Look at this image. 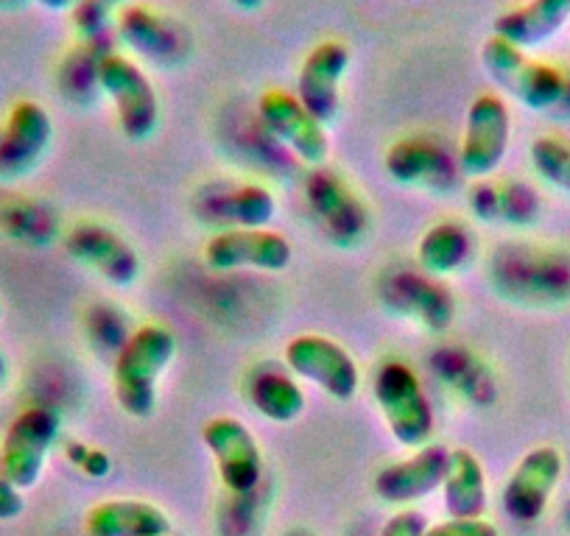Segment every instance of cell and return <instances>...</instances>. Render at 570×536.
Here are the masks:
<instances>
[{
    "mask_svg": "<svg viewBox=\"0 0 570 536\" xmlns=\"http://www.w3.org/2000/svg\"><path fill=\"white\" fill-rule=\"evenodd\" d=\"M498 297L525 308L570 302V251L546 244H501L490 257Z\"/></svg>",
    "mask_w": 570,
    "mask_h": 536,
    "instance_id": "1",
    "label": "cell"
},
{
    "mask_svg": "<svg viewBox=\"0 0 570 536\" xmlns=\"http://www.w3.org/2000/svg\"><path fill=\"white\" fill-rule=\"evenodd\" d=\"M177 358V336L163 325H140L112 358V391L120 411L149 419L157 411L160 380Z\"/></svg>",
    "mask_w": 570,
    "mask_h": 536,
    "instance_id": "2",
    "label": "cell"
},
{
    "mask_svg": "<svg viewBox=\"0 0 570 536\" xmlns=\"http://www.w3.org/2000/svg\"><path fill=\"white\" fill-rule=\"evenodd\" d=\"M481 64L503 92H509L531 112L557 109L568 96V79L562 70L548 62H537L529 53L509 46L495 34L487 37L481 46Z\"/></svg>",
    "mask_w": 570,
    "mask_h": 536,
    "instance_id": "3",
    "label": "cell"
},
{
    "mask_svg": "<svg viewBox=\"0 0 570 536\" xmlns=\"http://www.w3.org/2000/svg\"><path fill=\"white\" fill-rule=\"evenodd\" d=\"M372 391H375L377 411L397 445L411 447V450L431 445L436 428L434 408L428 403L425 388L409 364L403 360L381 364Z\"/></svg>",
    "mask_w": 570,
    "mask_h": 536,
    "instance_id": "4",
    "label": "cell"
},
{
    "mask_svg": "<svg viewBox=\"0 0 570 536\" xmlns=\"http://www.w3.org/2000/svg\"><path fill=\"white\" fill-rule=\"evenodd\" d=\"M98 90L112 101L118 129L131 143H146L160 129V98L149 73L124 53L109 51L98 64Z\"/></svg>",
    "mask_w": 570,
    "mask_h": 536,
    "instance_id": "5",
    "label": "cell"
},
{
    "mask_svg": "<svg viewBox=\"0 0 570 536\" xmlns=\"http://www.w3.org/2000/svg\"><path fill=\"white\" fill-rule=\"evenodd\" d=\"M305 205L316 227L336 249H358L372 229V210L358 190L331 168H314L305 182Z\"/></svg>",
    "mask_w": 570,
    "mask_h": 536,
    "instance_id": "6",
    "label": "cell"
},
{
    "mask_svg": "<svg viewBox=\"0 0 570 536\" xmlns=\"http://www.w3.org/2000/svg\"><path fill=\"white\" fill-rule=\"evenodd\" d=\"M377 299L392 316L411 321L428 332H445L456 319L451 288L425 271L392 268L377 280Z\"/></svg>",
    "mask_w": 570,
    "mask_h": 536,
    "instance_id": "7",
    "label": "cell"
},
{
    "mask_svg": "<svg viewBox=\"0 0 570 536\" xmlns=\"http://www.w3.org/2000/svg\"><path fill=\"white\" fill-rule=\"evenodd\" d=\"M512 146V112L495 92L473 98L464 118L462 143H459V171L473 179H490L503 166Z\"/></svg>",
    "mask_w": 570,
    "mask_h": 536,
    "instance_id": "8",
    "label": "cell"
},
{
    "mask_svg": "<svg viewBox=\"0 0 570 536\" xmlns=\"http://www.w3.org/2000/svg\"><path fill=\"white\" fill-rule=\"evenodd\" d=\"M59 414L48 406H29L12 419L0 441V464L18 489L40 484L48 456L59 441Z\"/></svg>",
    "mask_w": 570,
    "mask_h": 536,
    "instance_id": "9",
    "label": "cell"
},
{
    "mask_svg": "<svg viewBox=\"0 0 570 536\" xmlns=\"http://www.w3.org/2000/svg\"><path fill=\"white\" fill-rule=\"evenodd\" d=\"M285 366L294 377L308 380L338 403H347L358 394V364L342 344L322 332H303L285 344Z\"/></svg>",
    "mask_w": 570,
    "mask_h": 536,
    "instance_id": "10",
    "label": "cell"
},
{
    "mask_svg": "<svg viewBox=\"0 0 570 536\" xmlns=\"http://www.w3.org/2000/svg\"><path fill=\"white\" fill-rule=\"evenodd\" d=\"M257 115H261L263 129L285 149H292L297 160L311 168L325 166L331 157L327 126L316 120L294 92L277 90V87L266 90L257 98Z\"/></svg>",
    "mask_w": 570,
    "mask_h": 536,
    "instance_id": "11",
    "label": "cell"
},
{
    "mask_svg": "<svg viewBox=\"0 0 570 536\" xmlns=\"http://www.w3.org/2000/svg\"><path fill=\"white\" fill-rule=\"evenodd\" d=\"M205 266L227 275V271H266V275H279L292 266L294 246L285 235L274 229H218L205 244Z\"/></svg>",
    "mask_w": 570,
    "mask_h": 536,
    "instance_id": "12",
    "label": "cell"
},
{
    "mask_svg": "<svg viewBox=\"0 0 570 536\" xmlns=\"http://www.w3.org/2000/svg\"><path fill=\"white\" fill-rule=\"evenodd\" d=\"M53 143V120L42 103L23 98L0 123V182H18L40 168Z\"/></svg>",
    "mask_w": 570,
    "mask_h": 536,
    "instance_id": "13",
    "label": "cell"
},
{
    "mask_svg": "<svg viewBox=\"0 0 570 536\" xmlns=\"http://www.w3.org/2000/svg\"><path fill=\"white\" fill-rule=\"evenodd\" d=\"M65 251L73 262L115 288L135 286L142 271L135 246L101 221H81L65 235Z\"/></svg>",
    "mask_w": 570,
    "mask_h": 536,
    "instance_id": "14",
    "label": "cell"
},
{
    "mask_svg": "<svg viewBox=\"0 0 570 536\" xmlns=\"http://www.w3.org/2000/svg\"><path fill=\"white\" fill-rule=\"evenodd\" d=\"M564 473L562 453L553 445L531 447L507 478L501 492V506L509 519L520 525H531L548 512L553 492Z\"/></svg>",
    "mask_w": 570,
    "mask_h": 536,
    "instance_id": "15",
    "label": "cell"
},
{
    "mask_svg": "<svg viewBox=\"0 0 570 536\" xmlns=\"http://www.w3.org/2000/svg\"><path fill=\"white\" fill-rule=\"evenodd\" d=\"M202 441L216 464L218 480L233 495H249L263 478V453L255 434L235 417H213L202 428Z\"/></svg>",
    "mask_w": 570,
    "mask_h": 536,
    "instance_id": "16",
    "label": "cell"
},
{
    "mask_svg": "<svg viewBox=\"0 0 570 536\" xmlns=\"http://www.w3.org/2000/svg\"><path fill=\"white\" fill-rule=\"evenodd\" d=\"M115 31L120 42L131 48L137 57L157 68H177L190 53V34L174 18L142 3H126L115 14Z\"/></svg>",
    "mask_w": 570,
    "mask_h": 536,
    "instance_id": "17",
    "label": "cell"
},
{
    "mask_svg": "<svg viewBox=\"0 0 570 536\" xmlns=\"http://www.w3.org/2000/svg\"><path fill=\"white\" fill-rule=\"evenodd\" d=\"M383 171L400 188L448 193L459 182V162L425 135L394 140L383 155Z\"/></svg>",
    "mask_w": 570,
    "mask_h": 536,
    "instance_id": "18",
    "label": "cell"
},
{
    "mask_svg": "<svg viewBox=\"0 0 570 536\" xmlns=\"http://www.w3.org/2000/svg\"><path fill=\"white\" fill-rule=\"evenodd\" d=\"M350 48L338 40H325L308 51L297 73V92L305 109L331 126L342 109V81L350 70Z\"/></svg>",
    "mask_w": 570,
    "mask_h": 536,
    "instance_id": "19",
    "label": "cell"
},
{
    "mask_svg": "<svg viewBox=\"0 0 570 536\" xmlns=\"http://www.w3.org/2000/svg\"><path fill=\"white\" fill-rule=\"evenodd\" d=\"M451 450L445 445H425L411 453L403 461H394L383 467L372 480V489L389 506H409L442 489V480L448 475Z\"/></svg>",
    "mask_w": 570,
    "mask_h": 536,
    "instance_id": "20",
    "label": "cell"
},
{
    "mask_svg": "<svg viewBox=\"0 0 570 536\" xmlns=\"http://www.w3.org/2000/svg\"><path fill=\"white\" fill-rule=\"evenodd\" d=\"M473 218L492 227H534L540 218V196L520 179H479L468 193Z\"/></svg>",
    "mask_w": 570,
    "mask_h": 536,
    "instance_id": "21",
    "label": "cell"
},
{
    "mask_svg": "<svg viewBox=\"0 0 570 536\" xmlns=\"http://www.w3.org/2000/svg\"><path fill=\"white\" fill-rule=\"evenodd\" d=\"M199 216L218 229H263L277 216V199L266 185H224L199 201Z\"/></svg>",
    "mask_w": 570,
    "mask_h": 536,
    "instance_id": "22",
    "label": "cell"
},
{
    "mask_svg": "<svg viewBox=\"0 0 570 536\" xmlns=\"http://www.w3.org/2000/svg\"><path fill=\"white\" fill-rule=\"evenodd\" d=\"M85 530L90 536H171L174 523L157 503L112 497L87 512Z\"/></svg>",
    "mask_w": 570,
    "mask_h": 536,
    "instance_id": "23",
    "label": "cell"
},
{
    "mask_svg": "<svg viewBox=\"0 0 570 536\" xmlns=\"http://www.w3.org/2000/svg\"><path fill=\"white\" fill-rule=\"evenodd\" d=\"M564 23H570V0H525L492 20V34L529 53L553 40Z\"/></svg>",
    "mask_w": 570,
    "mask_h": 536,
    "instance_id": "24",
    "label": "cell"
},
{
    "mask_svg": "<svg viewBox=\"0 0 570 536\" xmlns=\"http://www.w3.org/2000/svg\"><path fill=\"white\" fill-rule=\"evenodd\" d=\"M0 235L23 249H48L59 238V216L37 196H0Z\"/></svg>",
    "mask_w": 570,
    "mask_h": 536,
    "instance_id": "25",
    "label": "cell"
},
{
    "mask_svg": "<svg viewBox=\"0 0 570 536\" xmlns=\"http://www.w3.org/2000/svg\"><path fill=\"white\" fill-rule=\"evenodd\" d=\"M475 257V238L462 221H436L416 244L420 271L431 277H451L464 271Z\"/></svg>",
    "mask_w": 570,
    "mask_h": 536,
    "instance_id": "26",
    "label": "cell"
},
{
    "mask_svg": "<svg viewBox=\"0 0 570 536\" xmlns=\"http://www.w3.org/2000/svg\"><path fill=\"white\" fill-rule=\"evenodd\" d=\"M442 500H445L448 517H484L487 503H490L487 469L468 447L451 450L448 475L442 480Z\"/></svg>",
    "mask_w": 570,
    "mask_h": 536,
    "instance_id": "27",
    "label": "cell"
},
{
    "mask_svg": "<svg viewBox=\"0 0 570 536\" xmlns=\"http://www.w3.org/2000/svg\"><path fill=\"white\" fill-rule=\"evenodd\" d=\"M249 399L252 408L261 414L263 419L274 425H288L294 419L303 417L305 411V391L292 371L274 369H257L249 380Z\"/></svg>",
    "mask_w": 570,
    "mask_h": 536,
    "instance_id": "28",
    "label": "cell"
},
{
    "mask_svg": "<svg viewBox=\"0 0 570 536\" xmlns=\"http://www.w3.org/2000/svg\"><path fill=\"white\" fill-rule=\"evenodd\" d=\"M434 366L445 383H451L462 397L473 399L475 406H490L492 380L479 358L468 349H445L434 355Z\"/></svg>",
    "mask_w": 570,
    "mask_h": 536,
    "instance_id": "29",
    "label": "cell"
},
{
    "mask_svg": "<svg viewBox=\"0 0 570 536\" xmlns=\"http://www.w3.org/2000/svg\"><path fill=\"white\" fill-rule=\"evenodd\" d=\"M107 53L109 48H104V40L79 42L59 68V92H65L70 101H90V92L98 90V64Z\"/></svg>",
    "mask_w": 570,
    "mask_h": 536,
    "instance_id": "30",
    "label": "cell"
},
{
    "mask_svg": "<svg viewBox=\"0 0 570 536\" xmlns=\"http://www.w3.org/2000/svg\"><path fill=\"white\" fill-rule=\"evenodd\" d=\"M531 171L559 193L570 196V143L542 135L529 146Z\"/></svg>",
    "mask_w": 570,
    "mask_h": 536,
    "instance_id": "31",
    "label": "cell"
},
{
    "mask_svg": "<svg viewBox=\"0 0 570 536\" xmlns=\"http://www.w3.org/2000/svg\"><path fill=\"white\" fill-rule=\"evenodd\" d=\"M85 330L87 341H90L98 353H107L112 355V358L120 353V347H124L131 336L124 314H120L118 308H112V305H96V308L87 310Z\"/></svg>",
    "mask_w": 570,
    "mask_h": 536,
    "instance_id": "32",
    "label": "cell"
},
{
    "mask_svg": "<svg viewBox=\"0 0 570 536\" xmlns=\"http://www.w3.org/2000/svg\"><path fill=\"white\" fill-rule=\"evenodd\" d=\"M115 9L104 0H81L79 7L70 12L73 18V31L79 42H98L109 37V26L115 23Z\"/></svg>",
    "mask_w": 570,
    "mask_h": 536,
    "instance_id": "33",
    "label": "cell"
},
{
    "mask_svg": "<svg viewBox=\"0 0 570 536\" xmlns=\"http://www.w3.org/2000/svg\"><path fill=\"white\" fill-rule=\"evenodd\" d=\"M65 458L90 480H104L112 473V458L101 447L87 445V441H65Z\"/></svg>",
    "mask_w": 570,
    "mask_h": 536,
    "instance_id": "34",
    "label": "cell"
},
{
    "mask_svg": "<svg viewBox=\"0 0 570 536\" xmlns=\"http://www.w3.org/2000/svg\"><path fill=\"white\" fill-rule=\"evenodd\" d=\"M425 536H501L487 517H448L445 523L428 525Z\"/></svg>",
    "mask_w": 570,
    "mask_h": 536,
    "instance_id": "35",
    "label": "cell"
},
{
    "mask_svg": "<svg viewBox=\"0 0 570 536\" xmlns=\"http://www.w3.org/2000/svg\"><path fill=\"white\" fill-rule=\"evenodd\" d=\"M428 519L422 517L414 508H403V512L392 514V517L383 523L381 534L377 536H425Z\"/></svg>",
    "mask_w": 570,
    "mask_h": 536,
    "instance_id": "36",
    "label": "cell"
},
{
    "mask_svg": "<svg viewBox=\"0 0 570 536\" xmlns=\"http://www.w3.org/2000/svg\"><path fill=\"white\" fill-rule=\"evenodd\" d=\"M26 512V497L23 489L12 484V478L7 475L3 464H0V523H12L20 514Z\"/></svg>",
    "mask_w": 570,
    "mask_h": 536,
    "instance_id": "37",
    "label": "cell"
},
{
    "mask_svg": "<svg viewBox=\"0 0 570 536\" xmlns=\"http://www.w3.org/2000/svg\"><path fill=\"white\" fill-rule=\"evenodd\" d=\"M37 7L48 9V12H73L81 0H35Z\"/></svg>",
    "mask_w": 570,
    "mask_h": 536,
    "instance_id": "38",
    "label": "cell"
},
{
    "mask_svg": "<svg viewBox=\"0 0 570 536\" xmlns=\"http://www.w3.org/2000/svg\"><path fill=\"white\" fill-rule=\"evenodd\" d=\"M235 9H240V12H257V9L266 3V0H229Z\"/></svg>",
    "mask_w": 570,
    "mask_h": 536,
    "instance_id": "39",
    "label": "cell"
},
{
    "mask_svg": "<svg viewBox=\"0 0 570 536\" xmlns=\"http://www.w3.org/2000/svg\"><path fill=\"white\" fill-rule=\"evenodd\" d=\"M7 380H9V360L7 355L0 353V388L7 386Z\"/></svg>",
    "mask_w": 570,
    "mask_h": 536,
    "instance_id": "40",
    "label": "cell"
},
{
    "mask_svg": "<svg viewBox=\"0 0 570 536\" xmlns=\"http://www.w3.org/2000/svg\"><path fill=\"white\" fill-rule=\"evenodd\" d=\"M104 3H109V7H112V9H124L126 3H129V0H104Z\"/></svg>",
    "mask_w": 570,
    "mask_h": 536,
    "instance_id": "41",
    "label": "cell"
},
{
    "mask_svg": "<svg viewBox=\"0 0 570 536\" xmlns=\"http://www.w3.org/2000/svg\"><path fill=\"white\" fill-rule=\"evenodd\" d=\"M288 536H314V534H308V530H294V534H288Z\"/></svg>",
    "mask_w": 570,
    "mask_h": 536,
    "instance_id": "42",
    "label": "cell"
},
{
    "mask_svg": "<svg viewBox=\"0 0 570 536\" xmlns=\"http://www.w3.org/2000/svg\"><path fill=\"white\" fill-rule=\"evenodd\" d=\"M0 319H3V305H0Z\"/></svg>",
    "mask_w": 570,
    "mask_h": 536,
    "instance_id": "43",
    "label": "cell"
},
{
    "mask_svg": "<svg viewBox=\"0 0 570 536\" xmlns=\"http://www.w3.org/2000/svg\"><path fill=\"white\" fill-rule=\"evenodd\" d=\"M568 375H570V355H568Z\"/></svg>",
    "mask_w": 570,
    "mask_h": 536,
    "instance_id": "44",
    "label": "cell"
}]
</instances>
